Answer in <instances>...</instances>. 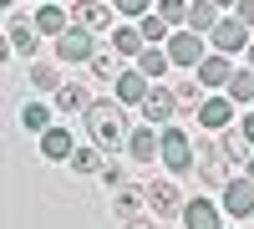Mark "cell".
Masks as SVG:
<instances>
[{
  "label": "cell",
  "mask_w": 254,
  "mask_h": 229,
  "mask_svg": "<svg viewBox=\"0 0 254 229\" xmlns=\"http://www.w3.org/2000/svg\"><path fill=\"white\" fill-rule=\"evenodd\" d=\"M142 112H147V122H158V128H168V117L178 112V92H173V87H158V81H153V92H147Z\"/></svg>",
  "instance_id": "9"
},
{
  "label": "cell",
  "mask_w": 254,
  "mask_h": 229,
  "mask_svg": "<svg viewBox=\"0 0 254 229\" xmlns=\"http://www.w3.org/2000/svg\"><path fill=\"white\" fill-rule=\"evenodd\" d=\"M198 87H208V92H224L229 87V76H234V56H224V51H208L203 61H198Z\"/></svg>",
  "instance_id": "5"
},
{
  "label": "cell",
  "mask_w": 254,
  "mask_h": 229,
  "mask_svg": "<svg viewBox=\"0 0 254 229\" xmlns=\"http://www.w3.org/2000/svg\"><path fill=\"white\" fill-rule=\"evenodd\" d=\"M219 5H214V0H193V5H188V31H214L219 26Z\"/></svg>",
  "instance_id": "18"
},
{
  "label": "cell",
  "mask_w": 254,
  "mask_h": 229,
  "mask_svg": "<svg viewBox=\"0 0 254 229\" xmlns=\"http://www.w3.org/2000/svg\"><path fill=\"white\" fill-rule=\"evenodd\" d=\"M224 209L234 214V219L254 214V178H249V173H239V178H229V183H224Z\"/></svg>",
  "instance_id": "7"
},
{
  "label": "cell",
  "mask_w": 254,
  "mask_h": 229,
  "mask_svg": "<svg viewBox=\"0 0 254 229\" xmlns=\"http://www.w3.org/2000/svg\"><path fill=\"white\" fill-rule=\"evenodd\" d=\"M112 51H117V56H142V51H147V36H142L137 26H117V31H112Z\"/></svg>",
  "instance_id": "16"
},
{
  "label": "cell",
  "mask_w": 254,
  "mask_h": 229,
  "mask_svg": "<svg viewBox=\"0 0 254 229\" xmlns=\"http://www.w3.org/2000/svg\"><path fill=\"white\" fill-rule=\"evenodd\" d=\"M234 15L244 20V26H254V0H239V5H234Z\"/></svg>",
  "instance_id": "33"
},
{
  "label": "cell",
  "mask_w": 254,
  "mask_h": 229,
  "mask_svg": "<svg viewBox=\"0 0 254 229\" xmlns=\"http://www.w3.org/2000/svg\"><path fill=\"white\" fill-rule=\"evenodd\" d=\"M127 229H153V224H147V219H137V214H132V219H127Z\"/></svg>",
  "instance_id": "35"
},
{
  "label": "cell",
  "mask_w": 254,
  "mask_h": 229,
  "mask_svg": "<svg viewBox=\"0 0 254 229\" xmlns=\"http://www.w3.org/2000/svg\"><path fill=\"white\" fill-rule=\"evenodd\" d=\"M183 229H224V214H219V204H208V199H193V204H183Z\"/></svg>",
  "instance_id": "13"
},
{
  "label": "cell",
  "mask_w": 254,
  "mask_h": 229,
  "mask_svg": "<svg viewBox=\"0 0 254 229\" xmlns=\"http://www.w3.org/2000/svg\"><path fill=\"white\" fill-rule=\"evenodd\" d=\"M244 148H249V138H244V133H224V158H234V163H239Z\"/></svg>",
  "instance_id": "30"
},
{
  "label": "cell",
  "mask_w": 254,
  "mask_h": 229,
  "mask_svg": "<svg viewBox=\"0 0 254 229\" xmlns=\"http://www.w3.org/2000/svg\"><path fill=\"white\" fill-rule=\"evenodd\" d=\"M127 153H132L137 163L163 158V133H153V122H147V128H137V133H127Z\"/></svg>",
  "instance_id": "12"
},
{
  "label": "cell",
  "mask_w": 254,
  "mask_h": 229,
  "mask_svg": "<svg viewBox=\"0 0 254 229\" xmlns=\"http://www.w3.org/2000/svg\"><path fill=\"white\" fill-rule=\"evenodd\" d=\"M214 5H219V10H234V5H239V0H214Z\"/></svg>",
  "instance_id": "36"
},
{
  "label": "cell",
  "mask_w": 254,
  "mask_h": 229,
  "mask_svg": "<svg viewBox=\"0 0 254 229\" xmlns=\"http://www.w3.org/2000/svg\"><path fill=\"white\" fill-rule=\"evenodd\" d=\"M81 117H87V133H92V143H97L102 153H117L122 143H127V122H122L117 102H92Z\"/></svg>",
  "instance_id": "1"
},
{
  "label": "cell",
  "mask_w": 254,
  "mask_h": 229,
  "mask_svg": "<svg viewBox=\"0 0 254 229\" xmlns=\"http://www.w3.org/2000/svg\"><path fill=\"white\" fill-rule=\"evenodd\" d=\"M137 31L147 36V46H168V20H163L158 10H147V15L137 20Z\"/></svg>",
  "instance_id": "23"
},
{
  "label": "cell",
  "mask_w": 254,
  "mask_h": 229,
  "mask_svg": "<svg viewBox=\"0 0 254 229\" xmlns=\"http://www.w3.org/2000/svg\"><path fill=\"white\" fill-rule=\"evenodd\" d=\"M249 67H254V41H249Z\"/></svg>",
  "instance_id": "37"
},
{
  "label": "cell",
  "mask_w": 254,
  "mask_h": 229,
  "mask_svg": "<svg viewBox=\"0 0 254 229\" xmlns=\"http://www.w3.org/2000/svg\"><path fill=\"white\" fill-rule=\"evenodd\" d=\"M163 163H168V173H188L193 168V143H188L183 128H163Z\"/></svg>",
  "instance_id": "3"
},
{
  "label": "cell",
  "mask_w": 254,
  "mask_h": 229,
  "mask_svg": "<svg viewBox=\"0 0 254 229\" xmlns=\"http://www.w3.org/2000/svg\"><path fill=\"white\" fill-rule=\"evenodd\" d=\"M20 122H26V133H46L51 128V112L41 107V102H26V107H20Z\"/></svg>",
  "instance_id": "25"
},
{
  "label": "cell",
  "mask_w": 254,
  "mask_h": 229,
  "mask_svg": "<svg viewBox=\"0 0 254 229\" xmlns=\"http://www.w3.org/2000/svg\"><path fill=\"white\" fill-rule=\"evenodd\" d=\"M71 168L92 173V168H97V153H92V148H76V153H71Z\"/></svg>",
  "instance_id": "31"
},
{
  "label": "cell",
  "mask_w": 254,
  "mask_h": 229,
  "mask_svg": "<svg viewBox=\"0 0 254 229\" xmlns=\"http://www.w3.org/2000/svg\"><path fill=\"white\" fill-rule=\"evenodd\" d=\"M36 41H41V31H36V20H10V51H20V56H31V51H36Z\"/></svg>",
  "instance_id": "20"
},
{
  "label": "cell",
  "mask_w": 254,
  "mask_h": 229,
  "mask_svg": "<svg viewBox=\"0 0 254 229\" xmlns=\"http://www.w3.org/2000/svg\"><path fill=\"white\" fill-rule=\"evenodd\" d=\"M92 56H97V46H92V31L71 20V26L56 36V61H66V67H71V61H92Z\"/></svg>",
  "instance_id": "2"
},
{
  "label": "cell",
  "mask_w": 254,
  "mask_h": 229,
  "mask_svg": "<svg viewBox=\"0 0 254 229\" xmlns=\"http://www.w3.org/2000/svg\"><path fill=\"white\" fill-rule=\"evenodd\" d=\"M92 72H97V76H107V81H117V76H122L117 51H112V56H107V51H97V56H92Z\"/></svg>",
  "instance_id": "28"
},
{
  "label": "cell",
  "mask_w": 254,
  "mask_h": 229,
  "mask_svg": "<svg viewBox=\"0 0 254 229\" xmlns=\"http://www.w3.org/2000/svg\"><path fill=\"white\" fill-rule=\"evenodd\" d=\"M168 56H173V67H198V61L208 56L203 51V41H198V31H173V36H168Z\"/></svg>",
  "instance_id": "6"
},
{
  "label": "cell",
  "mask_w": 254,
  "mask_h": 229,
  "mask_svg": "<svg viewBox=\"0 0 254 229\" xmlns=\"http://www.w3.org/2000/svg\"><path fill=\"white\" fill-rule=\"evenodd\" d=\"M71 20H76V26H87V31H102V26H112V10H107V0H76V5H71Z\"/></svg>",
  "instance_id": "14"
},
{
  "label": "cell",
  "mask_w": 254,
  "mask_h": 229,
  "mask_svg": "<svg viewBox=\"0 0 254 229\" xmlns=\"http://www.w3.org/2000/svg\"><path fill=\"white\" fill-rule=\"evenodd\" d=\"M147 92H153V76H142L137 67L117 76V102H127V107H142V102H147Z\"/></svg>",
  "instance_id": "11"
},
{
  "label": "cell",
  "mask_w": 254,
  "mask_h": 229,
  "mask_svg": "<svg viewBox=\"0 0 254 229\" xmlns=\"http://www.w3.org/2000/svg\"><path fill=\"white\" fill-rule=\"evenodd\" d=\"M208 41H214V51H224V56H234V51H249V26L239 15H224L214 31H208Z\"/></svg>",
  "instance_id": "4"
},
{
  "label": "cell",
  "mask_w": 254,
  "mask_h": 229,
  "mask_svg": "<svg viewBox=\"0 0 254 229\" xmlns=\"http://www.w3.org/2000/svg\"><path fill=\"white\" fill-rule=\"evenodd\" d=\"M178 92V107H193V102H198V92H193V81H188V87H173Z\"/></svg>",
  "instance_id": "32"
},
{
  "label": "cell",
  "mask_w": 254,
  "mask_h": 229,
  "mask_svg": "<svg viewBox=\"0 0 254 229\" xmlns=\"http://www.w3.org/2000/svg\"><path fill=\"white\" fill-rule=\"evenodd\" d=\"M112 10H122V15H132V20H142L147 10H153V0H112Z\"/></svg>",
  "instance_id": "29"
},
{
  "label": "cell",
  "mask_w": 254,
  "mask_h": 229,
  "mask_svg": "<svg viewBox=\"0 0 254 229\" xmlns=\"http://www.w3.org/2000/svg\"><path fill=\"white\" fill-rule=\"evenodd\" d=\"M76 148H71V133L66 128H46L41 133V158H51V163H66Z\"/></svg>",
  "instance_id": "15"
},
{
  "label": "cell",
  "mask_w": 254,
  "mask_h": 229,
  "mask_svg": "<svg viewBox=\"0 0 254 229\" xmlns=\"http://www.w3.org/2000/svg\"><path fill=\"white\" fill-rule=\"evenodd\" d=\"M142 199H147V189H132V183H117V204H112V209H117L122 219H132Z\"/></svg>",
  "instance_id": "24"
},
{
  "label": "cell",
  "mask_w": 254,
  "mask_h": 229,
  "mask_svg": "<svg viewBox=\"0 0 254 229\" xmlns=\"http://www.w3.org/2000/svg\"><path fill=\"white\" fill-rule=\"evenodd\" d=\"M168 67H173V56H168V46H147V51L137 56V72H142V76H153V81H158V76H163Z\"/></svg>",
  "instance_id": "21"
},
{
  "label": "cell",
  "mask_w": 254,
  "mask_h": 229,
  "mask_svg": "<svg viewBox=\"0 0 254 229\" xmlns=\"http://www.w3.org/2000/svg\"><path fill=\"white\" fill-rule=\"evenodd\" d=\"M31 81H36L41 92H56L61 87V72L51 67V61H31Z\"/></svg>",
  "instance_id": "26"
},
{
  "label": "cell",
  "mask_w": 254,
  "mask_h": 229,
  "mask_svg": "<svg viewBox=\"0 0 254 229\" xmlns=\"http://www.w3.org/2000/svg\"><path fill=\"white\" fill-rule=\"evenodd\" d=\"M234 102H254V67H239L234 76H229V87H224Z\"/></svg>",
  "instance_id": "22"
},
{
  "label": "cell",
  "mask_w": 254,
  "mask_h": 229,
  "mask_svg": "<svg viewBox=\"0 0 254 229\" xmlns=\"http://www.w3.org/2000/svg\"><path fill=\"white\" fill-rule=\"evenodd\" d=\"M66 26H71V15L61 10V5H41V10H36V31H41V36H61Z\"/></svg>",
  "instance_id": "19"
},
{
  "label": "cell",
  "mask_w": 254,
  "mask_h": 229,
  "mask_svg": "<svg viewBox=\"0 0 254 229\" xmlns=\"http://www.w3.org/2000/svg\"><path fill=\"white\" fill-rule=\"evenodd\" d=\"M147 209H153V214H183V194H178V183H168V178L147 183Z\"/></svg>",
  "instance_id": "10"
},
{
  "label": "cell",
  "mask_w": 254,
  "mask_h": 229,
  "mask_svg": "<svg viewBox=\"0 0 254 229\" xmlns=\"http://www.w3.org/2000/svg\"><path fill=\"white\" fill-rule=\"evenodd\" d=\"M239 133H244V138H249V148H254V112H249V117H244V122H239Z\"/></svg>",
  "instance_id": "34"
},
{
  "label": "cell",
  "mask_w": 254,
  "mask_h": 229,
  "mask_svg": "<svg viewBox=\"0 0 254 229\" xmlns=\"http://www.w3.org/2000/svg\"><path fill=\"white\" fill-rule=\"evenodd\" d=\"M244 173H249V178H254V158H249V168H244Z\"/></svg>",
  "instance_id": "38"
},
{
  "label": "cell",
  "mask_w": 254,
  "mask_h": 229,
  "mask_svg": "<svg viewBox=\"0 0 254 229\" xmlns=\"http://www.w3.org/2000/svg\"><path fill=\"white\" fill-rule=\"evenodd\" d=\"M153 10L168 20V26H188V0H158Z\"/></svg>",
  "instance_id": "27"
},
{
  "label": "cell",
  "mask_w": 254,
  "mask_h": 229,
  "mask_svg": "<svg viewBox=\"0 0 254 229\" xmlns=\"http://www.w3.org/2000/svg\"><path fill=\"white\" fill-rule=\"evenodd\" d=\"M56 107H61V112H87L92 97H87L81 81H61V87H56Z\"/></svg>",
  "instance_id": "17"
},
{
  "label": "cell",
  "mask_w": 254,
  "mask_h": 229,
  "mask_svg": "<svg viewBox=\"0 0 254 229\" xmlns=\"http://www.w3.org/2000/svg\"><path fill=\"white\" fill-rule=\"evenodd\" d=\"M198 122H203L208 133L229 128V122H234V97H229V92H219V97H203V102H198Z\"/></svg>",
  "instance_id": "8"
}]
</instances>
